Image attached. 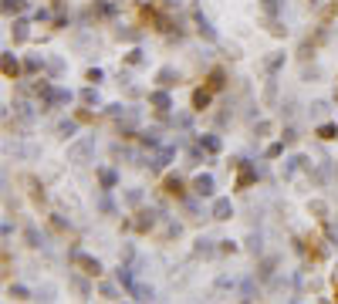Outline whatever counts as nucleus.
<instances>
[{
	"label": "nucleus",
	"instance_id": "f257e3e1",
	"mask_svg": "<svg viewBox=\"0 0 338 304\" xmlns=\"http://www.w3.org/2000/svg\"><path fill=\"white\" fill-rule=\"evenodd\" d=\"M159 193H162V196H166V200H173V203H183L186 200V196H190V186H186V179H183V176H176V172H169L166 179L159 183Z\"/></svg>",
	"mask_w": 338,
	"mask_h": 304
},
{
	"label": "nucleus",
	"instance_id": "f03ea898",
	"mask_svg": "<svg viewBox=\"0 0 338 304\" xmlns=\"http://www.w3.org/2000/svg\"><path fill=\"white\" fill-rule=\"evenodd\" d=\"M294 247H301L304 254H308V260H311V264H321V260L328 257V247H325V240H321V236H315V233H308V236L301 240V244L294 240Z\"/></svg>",
	"mask_w": 338,
	"mask_h": 304
},
{
	"label": "nucleus",
	"instance_id": "7ed1b4c3",
	"mask_svg": "<svg viewBox=\"0 0 338 304\" xmlns=\"http://www.w3.org/2000/svg\"><path fill=\"white\" fill-rule=\"evenodd\" d=\"M71 267L81 270L85 277H95V281H98V277H101V270H105V267L98 264V260L88 257V254H75V257H71Z\"/></svg>",
	"mask_w": 338,
	"mask_h": 304
},
{
	"label": "nucleus",
	"instance_id": "20e7f679",
	"mask_svg": "<svg viewBox=\"0 0 338 304\" xmlns=\"http://www.w3.org/2000/svg\"><path fill=\"white\" fill-rule=\"evenodd\" d=\"M254 183H257V169L250 166V162H240V169H237V179H234V193H247Z\"/></svg>",
	"mask_w": 338,
	"mask_h": 304
},
{
	"label": "nucleus",
	"instance_id": "39448f33",
	"mask_svg": "<svg viewBox=\"0 0 338 304\" xmlns=\"http://www.w3.org/2000/svg\"><path fill=\"white\" fill-rule=\"evenodd\" d=\"M210 105H213V91L206 88V85H200V88L193 91V98H190V108H193L196 115H203Z\"/></svg>",
	"mask_w": 338,
	"mask_h": 304
},
{
	"label": "nucleus",
	"instance_id": "423d86ee",
	"mask_svg": "<svg viewBox=\"0 0 338 304\" xmlns=\"http://www.w3.org/2000/svg\"><path fill=\"white\" fill-rule=\"evenodd\" d=\"M0 71H4V78L7 81H21V75H24V68H21V61L7 51V54L0 57Z\"/></svg>",
	"mask_w": 338,
	"mask_h": 304
},
{
	"label": "nucleus",
	"instance_id": "0eeeda50",
	"mask_svg": "<svg viewBox=\"0 0 338 304\" xmlns=\"http://www.w3.org/2000/svg\"><path fill=\"white\" fill-rule=\"evenodd\" d=\"M152 226H156V210H139V213H135L132 230H135L139 236H146L149 230H152Z\"/></svg>",
	"mask_w": 338,
	"mask_h": 304
},
{
	"label": "nucleus",
	"instance_id": "6e6552de",
	"mask_svg": "<svg viewBox=\"0 0 338 304\" xmlns=\"http://www.w3.org/2000/svg\"><path fill=\"white\" fill-rule=\"evenodd\" d=\"M193 196H213V176L210 172H203V176H196V179L190 183Z\"/></svg>",
	"mask_w": 338,
	"mask_h": 304
},
{
	"label": "nucleus",
	"instance_id": "1a4fd4ad",
	"mask_svg": "<svg viewBox=\"0 0 338 304\" xmlns=\"http://www.w3.org/2000/svg\"><path fill=\"white\" fill-rule=\"evenodd\" d=\"M203 85L213 91V95H216V91H223L227 88V71H223V68H210V75H206V81H203Z\"/></svg>",
	"mask_w": 338,
	"mask_h": 304
},
{
	"label": "nucleus",
	"instance_id": "9d476101",
	"mask_svg": "<svg viewBox=\"0 0 338 304\" xmlns=\"http://www.w3.org/2000/svg\"><path fill=\"white\" fill-rule=\"evenodd\" d=\"M149 105H152L159 115H166V108H169V91L166 88H162V91H149Z\"/></svg>",
	"mask_w": 338,
	"mask_h": 304
},
{
	"label": "nucleus",
	"instance_id": "9b49d317",
	"mask_svg": "<svg viewBox=\"0 0 338 304\" xmlns=\"http://www.w3.org/2000/svg\"><path fill=\"white\" fill-rule=\"evenodd\" d=\"M315 135L321 139V142H335V139H338V122H321L315 129Z\"/></svg>",
	"mask_w": 338,
	"mask_h": 304
},
{
	"label": "nucleus",
	"instance_id": "f8f14e48",
	"mask_svg": "<svg viewBox=\"0 0 338 304\" xmlns=\"http://www.w3.org/2000/svg\"><path fill=\"white\" fill-rule=\"evenodd\" d=\"M308 213L315 216L318 223H325V220H328V203L325 200H311V203H308Z\"/></svg>",
	"mask_w": 338,
	"mask_h": 304
},
{
	"label": "nucleus",
	"instance_id": "ddd939ff",
	"mask_svg": "<svg viewBox=\"0 0 338 304\" xmlns=\"http://www.w3.org/2000/svg\"><path fill=\"white\" fill-rule=\"evenodd\" d=\"M230 216H234V206H230V200H216V203H213V220H220V223H223V220H230Z\"/></svg>",
	"mask_w": 338,
	"mask_h": 304
},
{
	"label": "nucleus",
	"instance_id": "4468645a",
	"mask_svg": "<svg viewBox=\"0 0 338 304\" xmlns=\"http://www.w3.org/2000/svg\"><path fill=\"white\" fill-rule=\"evenodd\" d=\"M71 118H75L78 125H95V118H98V115L88 112V105H85V108H75V112H71Z\"/></svg>",
	"mask_w": 338,
	"mask_h": 304
},
{
	"label": "nucleus",
	"instance_id": "2eb2a0df",
	"mask_svg": "<svg viewBox=\"0 0 338 304\" xmlns=\"http://www.w3.org/2000/svg\"><path fill=\"white\" fill-rule=\"evenodd\" d=\"M159 85H162V88H173V85H180V75H173L169 68H162V71H159Z\"/></svg>",
	"mask_w": 338,
	"mask_h": 304
},
{
	"label": "nucleus",
	"instance_id": "dca6fc26",
	"mask_svg": "<svg viewBox=\"0 0 338 304\" xmlns=\"http://www.w3.org/2000/svg\"><path fill=\"white\" fill-rule=\"evenodd\" d=\"M27 37H31V31H27V24H24V21H17V24H14V44H24Z\"/></svg>",
	"mask_w": 338,
	"mask_h": 304
},
{
	"label": "nucleus",
	"instance_id": "f3484780",
	"mask_svg": "<svg viewBox=\"0 0 338 304\" xmlns=\"http://www.w3.org/2000/svg\"><path fill=\"white\" fill-rule=\"evenodd\" d=\"M21 11H24V0H4V14H7V17H11V14L17 17Z\"/></svg>",
	"mask_w": 338,
	"mask_h": 304
},
{
	"label": "nucleus",
	"instance_id": "a211bd4d",
	"mask_svg": "<svg viewBox=\"0 0 338 304\" xmlns=\"http://www.w3.org/2000/svg\"><path fill=\"white\" fill-rule=\"evenodd\" d=\"M7 294H11V301H27V297H31V294H27V287H21V284L7 287Z\"/></svg>",
	"mask_w": 338,
	"mask_h": 304
},
{
	"label": "nucleus",
	"instance_id": "6ab92c4d",
	"mask_svg": "<svg viewBox=\"0 0 338 304\" xmlns=\"http://www.w3.org/2000/svg\"><path fill=\"white\" fill-rule=\"evenodd\" d=\"M281 152H284V139H281V142H274V146H267V149H264V159H277Z\"/></svg>",
	"mask_w": 338,
	"mask_h": 304
},
{
	"label": "nucleus",
	"instance_id": "aec40b11",
	"mask_svg": "<svg viewBox=\"0 0 338 304\" xmlns=\"http://www.w3.org/2000/svg\"><path fill=\"white\" fill-rule=\"evenodd\" d=\"M125 65H129V68L142 65V51H129V54H125Z\"/></svg>",
	"mask_w": 338,
	"mask_h": 304
},
{
	"label": "nucleus",
	"instance_id": "412c9836",
	"mask_svg": "<svg viewBox=\"0 0 338 304\" xmlns=\"http://www.w3.org/2000/svg\"><path fill=\"white\" fill-rule=\"evenodd\" d=\"M85 81H88V85H98V81H101V71H98V68H88V71H85Z\"/></svg>",
	"mask_w": 338,
	"mask_h": 304
},
{
	"label": "nucleus",
	"instance_id": "4be33fe9",
	"mask_svg": "<svg viewBox=\"0 0 338 304\" xmlns=\"http://www.w3.org/2000/svg\"><path fill=\"white\" fill-rule=\"evenodd\" d=\"M260 11L267 14V17L270 14H277V0H260Z\"/></svg>",
	"mask_w": 338,
	"mask_h": 304
},
{
	"label": "nucleus",
	"instance_id": "5701e85b",
	"mask_svg": "<svg viewBox=\"0 0 338 304\" xmlns=\"http://www.w3.org/2000/svg\"><path fill=\"white\" fill-rule=\"evenodd\" d=\"M200 149H206V152H216V149H220V142H216V139H200Z\"/></svg>",
	"mask_w": 338,
	"mask_h": 304
},
{
	"label": "nucleus",
	"instance_id": "b1692460",
	"mask_svg": "<svg viewBox=\"0 0 338 304\" xmlns=\"http://www.w3.org/2000/svg\"><path fill=\"white\" fill-rule=\"evenodd\" d=\"M270 34H274V37H284V34H288V27H281L277 21H270Z\"/></svg>",
	"mask_w": 338,
	"mask_h": 304
},
{
	"label": "nucleus",
	"instance_id": "393cba45",
	"mask_svg": "<svg viewBox=\"0 0 338 304\" xmlns=\"http://www.w3.org/2000/svg\"><path fill=\"white\" fill-rule=\"evenodd\" d=\"M37 68H41V65H37V57H27V61H24V71H27V75H34Z\"/></svg>",
	"mask_w": 338,
	"mask_h": 304
},
{
	"label": "nucleus",
	"instance_id": "a878e982",
	"mask_svg": "<svg viewBox=\"0 0 338 304\" xmlns=\"http://www.w3.org/2000/svg\"><path fill=\"white\" fill-rule=\"evenodd\" d=\"M220 254H237V244L234 240H223V244H220Z\"/></svg>",
	"mask_w": 338,
	"mask_h": 304
},
{
	"label": "nucleus",
	"instance_id": "bb28decb",
	"mask_svg": "<svg viewBox=\"0 0 338 304\" xmlns=\"http://www.w3.org/2000/svg\"><path fill=\"white\" fill-rule=\"evenodd\" d=\"M24 240H27V247H37V233H34V230H27V233H24Z\"/></svg>",
	"mask_w": 338,
	"mask_h": 304
},
{
	"label": "nucleus",
	"instance_id": "cd10ccee",
	"mask_svg": "<svg viewBox=\"0 0 338 304\" xmlns=\"http://www.w3.org/2000/svg\"><path fill=\"white\" fill-rule=\"evenodd\" d=\"M95 98H98V95H95V91H91V88L85 91V95H81V101H85V105H91V101H95Z\"/></svg>",
	"mask_w": 338,
	"mask_h": 304
},
{
	"label": "nucleus",
	"instance_id": "c85d7f7f",
	"mask_svg": "<svg viewBox=\"0 0 338 304\" xmlns=\"http://www.w3.org/2000/svg\"><path fill=\"white\" fill-rule=\"evenodd\" d=\"M331 301H338V281H335V297H331Z\"/></svg>",
	"mask_w": 338,
	"mask_h": 304
}]
</instances>
